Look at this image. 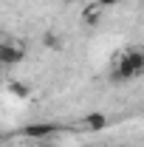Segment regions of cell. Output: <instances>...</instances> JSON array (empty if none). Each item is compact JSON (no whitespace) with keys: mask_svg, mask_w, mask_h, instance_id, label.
Here are the masks:
<instances>
[{"mask_svg":"<svg viewBox=\"0 0 144 147\" xmlns=\"http://www.w3.org/2000/svg\"><path fill=\"white\" fill-rule=\"evenodd\" d=\"M26 59V51L14 45V42H0V65H6V68H14Z\"/></svg>","mask_w":144,"mask_h":147,"instance_id":"cell-3","label":"cell"},{"mask_svg":"<svg viewBox=\"0 0 144 147\" xmlns=\"http://www.w3.org/2000/svg\"><path fill=\"white\" fill-rule=\"evenodd\" d=\"M9 93L17 96V99H28V96H31V88H28L26 82H20V79H11V82H9Z\"/></svg>","mask_w":144,"mask_h":147,"instance_id":"cell-5","label":"cell"},{"mask_svg":"<svg viewBox=\"0 0 144 147\" xmlns=\"http://www.w3.org/2000/svg\"><path fill=\"white\" fill-rule=\"evenodd\" d=\"M57 133H62V127L54 125V122H31V125H23V127L17 130V136L31 139V142H48Z\"/></svg>","mask_w":144,"mask_h":147,"instance_id":"cell-2","label":"cell"},{"mask_svg":"<svg viewBox=\"0 0 144 147\" xmlns=\"http://www.w3.org/2000/svg\"><path fill=\"white\" fill-rule=\"evenodd\" d=\"M71 3H85V0H71Z\"/></svg>","mask_w":144,"mask_h":147,"instance_id":"cell-8","label":"cell"},{"mask_svg":"<svg viewBox=\"0 0 144 147\" xmlns=\"http://www.w3.org/2000/svg\"><path fill=\"white\" fill-rule=\"evenodd\" d=\"M119 0H99V6H116Z\"/></svg>","mask_w":144,"mask_h":147,"instance_id":"cell-6","label":"cell"},{"mask_svg":"<svg viewBox=\"0 0 144 147\" xmlns=\"http://www.w3.org/2000/svg\"><path fill=\"white\" fill-rule=\"evenodd\" d=\"M3 68H6V65H0V79H3Z\"/></svg>","mask_w":144,"mask_h":147,"instance_id":"cell-7","label":"cell"},{"mask_svg":"<svg viewBox=\"0 0 144 147\" xmlns=\"http://www.w3.org/2000/svg\"><path fill=\"white\" fill-rule=\"evenodd\" d=\"M116 79H141L144 76V48H127L124 54L119 57L116 62V71H113Z\"/></svg>","mask_w":144,"mask_h":147,"instance_id":"cell-1","label":"cell"},{"mask_svg":"<svg viewBox=\"0 0 144 147\" xmlns=\"http://www.w3.org/2000/svg\"><path fill=\"white\" fill-rule=\"evenodd\" d=\"M82 127L90 130V133H99V130L108 127V113H102V110H93L88 116H82Z\"/></svg>","mask_w":144,"mask_h":147,"instance_id":"cell-4","label":"cell"}]
</instances>
